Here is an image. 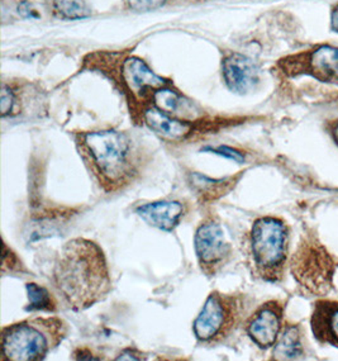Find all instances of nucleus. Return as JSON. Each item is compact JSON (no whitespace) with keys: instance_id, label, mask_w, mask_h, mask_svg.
I'll return each mask as SVG.
<instances>
[{"instance_id":"nucleus-1","label":"nucleus","mask_w":338,"mask_h":361,"mask_svg":"<svg viewBox=\"0 0 338 361\" xmlns=\"http://www.w3.org/2000/svg\"><path fill=\"white\" fill-rule=\"evenodd\" d=\"M51 279L70 310L80 312L107 298L112 290L107 259L101 246L87 238L65 243Z\"/></svg>"},{"instance_id":"nucleus-2","label":"nucleus","mask_w":338,"mask_h":361,"mask_svg":"<svg viewBox=\"0 0 338 361\" xmlns=\"http://www.w3.org/2000/svg\"><path fill=\"white\" fill-rule=\"evenodd\" d=\"M82 161L106 193L130 187L142 174L147 162L125 132H89L77 140Z\"/></svg>"},{"instance_id":"nucleus-3","label":"nucleus","mask_w":338,"mask_h":361,"mask_svg":"<svg viewBox=\"0 0 338 361\" xmlns=\"http://www.w3.org/2000/svg\"><path fill=\"white\" fill-rule=\"evenodd\" d=\"M68 335L61 318L35 317L1 329V360H44Z\"/></svg>"},{"instance_id":"nucleus-4","label":"nucleus","mask_w":338,"mask_h":361,"mask_svg":"<svg viewBox=\"0 0 338 361\" xmlns=\"http://www.w3.org/2000/svg\"><path fill=\"white\" fill-rule=\"evenodd\" d=\"M244 295L212 292L193 324L196 340L204 345H220L231 336L242 322Z\"/></svg>"},{"instance_id":"nucleus-5","label":"nucleus","mask_w":338,"mask_h":361,"mask_svg":"<svg viewBox=\"0 0 338 361\" xmlns=\"http://www.w3.org/2000/svg\"><path fill=\"white\" fill-rule=\"evenodd\" d=\"M251 254L265 281H279L288 254V230L280 219L258 218L250 233Z\"/></svg>"},{"instance_id":"nucleus-6","label":"nucleus","mask_w":338,"mask_h":361,"mask_svg":"<svg viewBox=\"0 0 338 361\" xmlns=\"http://www.w3.org/2000/svg\"><path fill=\"white\" fill-rule=\"evenodd\" d=\"M194 249L201 271L207 276L218 274L231 257V245L225 240L220 222L208 218L195 232Z\"/></svg>"},{"instance_id":"nucleus-7","label":"nucleus","mask_w":338,"mask_h":361,"mask_svg":"<svg viewBox=\"0 0 338 361\" xmlns=\"http://www.w3.org/2000/svg\"><path fill=\"white\" fill-rule=\"evenodd\" d=\"M293 74L312 75L325 82H338V47L320 44L314 50L288 59Z\"/></svg>"},{"instance_id":"nucleus-8","label":"nucleus","mask_w":338,"mask_h":361,"mask_svg":"<svg viewBox=\"0 0 338 361\" xmlns=\"http://www.w3.org/2000/svg\"><path fill=\"white\" fill-rule=\"evenodd\" d=\"M282 307L277 302H269L258 308L249 319L246 331L251 340L261 349L275 345L282 330Z\"/></svg>"},{"instance_id":"nucleus-9","label":"nucleus","mask_w":338,"mask_h":361,"mask_svg":"<svg viewBox=\"0 0 338 361\" xmlns=\"http://www.w3.org/2000/svg\"><path fill=\"white\" fill-rule=\"evenodd\" d=\"M223 78L230 90L246 94L256 87L260 80V69L250 57L233 54L223 61Z\"/></svg>"},{"instance_id":"nucleus-10","label":"nucleus","mask_w":338,"mask_h":361,"mask_svg":"<svg viewBox=\"0 0 338 361\" xmlns=\"http://www.w3.org/2000/svg\"><path fill=\"white\" fill-rule=\"evenodd\" d=\"M122 79L127 90L133 95H142L147 89L158 90L168 85V81L157 76L142 60L136 57L125 60L122 66Z\"/></svg>"},{"instance_id":"nucleus-11","label":"nucleus","mask_w":338,"mask_h":361,"mask_svg":"<svg viewBox=\"0 0 338 361\" xmlns=\"http://www.w3.org/2000/svg\"><path fill=\"white\" fill-rule=\"evenodd\" d=\"M138 216L149 226L157 230L171 232L175 230L184 216V207L179 202H154L138 207Z\"/></svg>"},{"instance_id":"nucleus-12","label":"nucleus","mask_w":338,"mask_h":361,"mask_svg":"<svg viewBox=\"0 0 338 361\" xmlns=\"http://www.w3.org/2000/svg\"><path fill=\"white\" fill-rule=\"evenodd\" d=\"M144 118L152 131L170 140H180L185 137L192 128V126L187 122L171 118L166 113L157 108H149L144 112Z\"/></svg>"},{"instance_id":"nucleus-13","label":"nucleus","mask_w":338,"mask_h":361,"mask_svg":"<svg viewBox=\"0 0 338 361\" xmlns=\"http://www.w3.org/2000/svg\"><path fill=\"white\" fill-rule=\"evenodd\" d=\"M275 345L274 357L279 360L296 359L303 353L299 332L295 326H289L288 329L284 331L282 337L276 341Z\"/></svg>"},{"instance_id":"nucleus-14","label":"nucleus","mask_w":338,"mask_h":361,"mask_svg":"<svg viewBox=\"0 0 338 361\" xmlns=\"http://www.w3.org/2000/svg\"><path fill=\"white\" fill-rule=\"evenodd\" d=\"M192 183L193 187L201 194L203 200H214L225 194L231 188L232 179L213 180L204 175L192 174Z\"/></svg>"},{"instance_id":"nucleus-15","label":"nucleus","mask_w":338,"mask_h":361,"mask_svg":"<svg viewBox=\"0 0 338 361\" xmlns=\"http://www.w3.org/2000/svg\"><path fill=\"white\" fill-rule=\"evenodd\" d=\"M25 288L30 298V305L25 307V311L54 312L56 310V300L46 288L39 287L36 283H28Z\"/></svg>"},{"instance_id":"nucleus-16","label":"nucleus","mask_w":338,"mask_h":361,"mask_svg":"<svg viewBox=\"0 0 338 361\" xmlns=\"http://www.w3.org/2000/svg\"><path fill=\"white\" fill-rule=\"evenodd\" d=\"M54 6L63 18L82 19L90 16V8L85 0H54Z\"/></svg>"},{"instance_id":"nucleus-17","label":"nucleus","mask_w":338,"mask_h":361,"mask_svg":"<svg viewBox=\"0 0 338 361\" xmlns=\"http://www.w3.org/2000/svg\"><path fill=\"white\" fill-rule=\"evenodd\" d=\"M154 102L156 104L157 109L165 113H174L182 106V98L176 92L170 90L168 87H161L156 90L154 95Z\"/></svg>"},{"instance_id":"nucleus-18","label":"nucleus","mask_w":338,"mask_h":361,"mask_svg":"<svg viewBox=\"0 0 338 361\" xmlns=\"http://www.w3.org/2000/svg\"><path fill=\"white\" fill-rule=\"evenodd\" d=\"M204 151H211L212 154L223 156V157H227V159L238 162V164H242L244 161V156L241 152H238L237 149H232V147H228V146H220L217 149L206 147Z\"/></svg>"},{"instance_id":"nucleus-19","label":"nucleus","mask_w":338,"mask_h":361,"mask_svg":"<svg viewBox=\"0 0 338 361\" xmlns=\"http://www.w3.org/2000/svg\"><path fill=\"white\" fill-rule=\"evenodd\" d=\"M14 106V94L9 87L3 85L1 89V98H0V109H1V116L6 117L11 114Z\"/></svg>"},{"instance_id":"nucleus-20","label":"nucleus","mask_w":338,"mask_h":361,"mask_svg":"<svg viewBox=\"0 0 338 361\" xmlns=\"http://www.w3.org/2000/svg\"><path fill=\"white\" fill-rule=\"evenodd\" d=\"M132 9L136 11H152L163 6V0H125Z\"/></svg>"},{"instance_id":"nucleus-21","label":"nucleus","mask_w":338,"mask_h":361,"mask_svg":"<svg viewBox=\"0 0 338 361\" xmlns=\"http://www.w3.org/2000/svg\"><path fill=\"white\" fill-rule=\"evenodd\" d=\"M327 331L331 338L338 343V307L330 311L327 317Z\"/></svg>"},{"instance_id":"nucleus-22","label":"nucleus","mask_w":338,"mask_h":361,"mask_svg":"<svg viewBox=\"0 0 338 361\" xmlns=\"http://www.w3.org/2000/svg\"><path fill=\"white\" fill-rule=\"evenodd\" d=\"M136 354H138L136 350L125 349L120 353L117 360H142V356H136Z\"/></svg>"},{"instance_id":"nucleus-23","label":"nucleus","mask_w":338,"mask_h":361,"mask_svg":"<svg viewBox=\"0 0 338 361\" xmlns=\"http://www.w3.org/2000/svg\"><path fill=\"white\" fill-rule=\"evenodd\" d=\"M19 13L22 14V16H25L27 18H32V17H36L35 14H33V11L31 9V6H28L27 3H23V4H20L19 6Z\"/></svg>"},{"instance_id":"nucleus-24","label":"nucleus","mask_w":338,"mask_h":361,"mask_svg":"<svg viewBox=\"0 0 338 361\" xmlns=\"http://www.w3.org/2000/svg\"><path fill=\"white\" fill-rule=\"evenodd\" d=\"M331 28L338 33V4L332 9L331 14Z\"/></svg>"},{"instance_id":"nucleus-25","label":"nucleus","mask_w":338,"mask_h":361,"mask_svg":"<svg viewBox=\"0 0 338 361\" xmlns=\"http://www.w3.org/2000/svg\"><path fill=\"white\" fill-rule=\"evenodd\" d=\"M333 136H334V140H336V142L338 144V123L334 125V127L332 128Z\"/></svg>"}]
</instances>
